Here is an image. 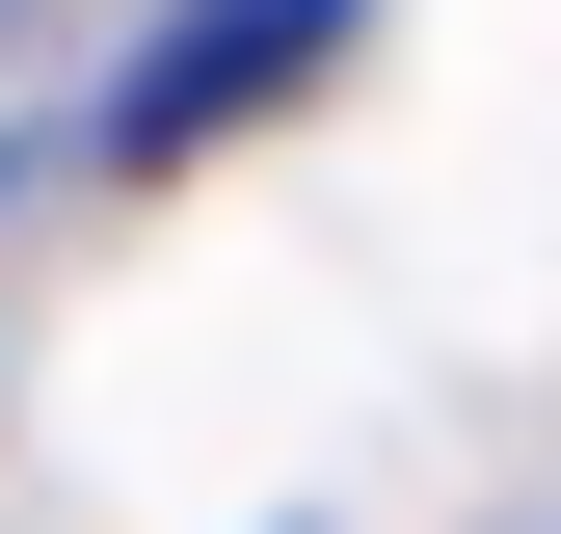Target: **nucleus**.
Here are the masks:
<instances>
[{"instance_id":"f257e3e1","label":"nucleus","mask_w":561,"mask_h":534,"mask_svg":"<svg viewBox=\"0 0 561 534\" xmlns=\"http://www.w3.org/2000/svg\"><path fill=\"white\" fill-rule=\"evenodd\" d=\"M321 54H347V0H187V27L107 81V134H134V161H187V134H241L267 81H321Z\"/></svg>"}]
</instances>
